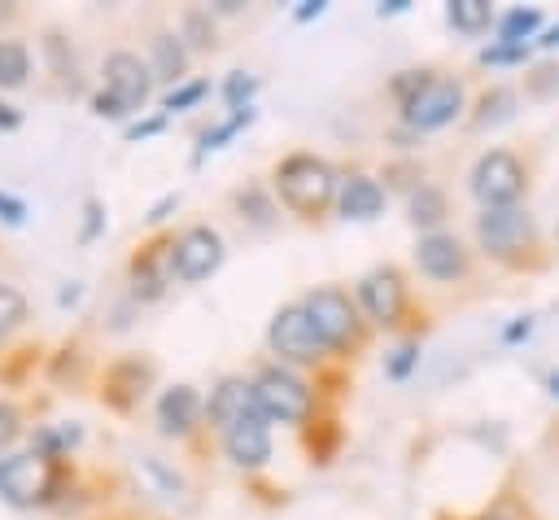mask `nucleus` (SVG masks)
<instances>
[{"instance_id":"nucleus-11","label":"nucleus","mask_w":559,"mask_h":520,"mask_svg":"<svg viewBox=\"0 0 559 520\" xmlns=\"http://www.w3.org/2000/svg\"><path fill=\"white\" fill-rule=\"evenodd\" d=\"M100 87H105L127 114H140V109L148 105V96H153V70H148V61H140V52L114 48V52H105Z\"/></svg>"},{"instance_id":"nucleus-43","label":"nucleus","mask_w":559,"mask_h":520,"mask_svg":"<svg viewBox=\"0 0 559 520\" xmlns=\"http://www.w3.org/2000/svg\"><path fill=\"white\" fill-rule=\"evenodd\" d=\"M0 127H4V131H13V127H22V114H17L13 105H0Z\"/></svg>"},{"instance_id":"nucleus-13","label":"nucleus","mask_w":559,"mask_h":520,"mask_svg":"<svg viewBox=\"0 0 559 520\" xmlns=\"http://www.w3.org/2000/svg\"><path fill=\"white\" fill-rule=\"evenodd\" d=\"M127 284H131V302H162L166 288L175 284L170 271V236H157L148 245H140L127 262Z\"/></svg>"},{"instance_id":"nucleus-44","label":"nucleus","mask_w":559,"mask_h":520,"mask_svg":"<svg viewBox=\"0 0 559 520\" xmlns=\"http://www.w3.org/2000/svg\"><path fill=\"white\" fill-rule=\"evenodd\" d=\"M542 48H559V26H550V31H542V39H537Z\"/></svg>"},{"instance_id":"nucleus-38","label":"nucleus","mask_w":559,"mask_h":520,"mask_svg":"<svg viewBox=\"0 0 559 520\" xmlns=\"http://www.w3.org/2000/svg\"><path fill=\"white\" fill-rule=\"evenodd\" d=\"M0 218H4L9 227H22V223H26V201H17V197L0 192Z\"/></svg>"},{"instance_id":"nucleus-34","label":"nucleus","mask_w":559,"mask_h":520,"mask_svg":"<svg viewBox=\"0 0 559 520\" xmlns=\"http://www.w3.org/2000/svg\"><path fill=\"white\" fill-rule=\"evenodd\" d=\"M100 232H105V205H100L96 197H87V201H83V232H79V240L92 245Z\"/></svg>"},{"instance_id":"nucleus-17","label":"nucleus","mask_w":559,"mask_h":520,"mask_svg":"<svg viewBox=\"0 0 559 520\" xmlns=\"http://www.w3.org/2000/svg\"><path fill=\"white\" fill-rule=\"evenodd\" d=\"M201 411H205V398L192 385L162 389V398H157V428H162V437H175V441L192 437L201 428Z\"/></svg>"},{"instance_id":"nucleus-16","label":"nucleus","mask_w":559,"mask_h":520,"mask_svg":"<svg viewBox=\"0 0 559 520\" xmlns=\"http://www.w3.org/2000/svg\"><path fill=\"white\" fill-rule=\"evenodd\" d=\"M389 205V192L376 175L367 170H354V175H341V188H336V214L345 223H371L380 218Z\"/></svg>"},{"instance_id":"nucleus-46","label":"nucleus","mask_w":559,"mask_h":520,"mask_svg":"<svg viewBox=\"0 0 559 520\" xmlns=\"http://www.w3.org/2000/svg\"><path fill=\"white\" fill-rule=\"evenodd\" d=\"M546 385H550V393L559 398V371H550V376H546Z\"/></svg>"},{"instance_id":"nucleus-14","label":"nucleus","mask_w":559,"mask_h":520,"mask_svg":"<svg viewBox=\"0 0 559 520\" xmlns=\"http://www.w3.org/2000/svg\"><path fill=\"white\" fill-rule=\"evenodd\" d=\"M218 441L240 472H258L271 463V419L262 411H249L245 419H236L227 433H218Z\"/></svg>"},{"instance_id":"nucleus-29","label":"nucleus","mask_w":559,"mask_h":520,"mask_svg":"<svg viewBox=\"0 0 559 520\" xmlns=\"http://www.w3.org/2000/svg\"><path fill=\"white\" fill-rule=\"evenodd\" d=\"M258 96V74H245V70H231L223 79V105L236 114V109H249Z\"/></svg>"},{"instance_id":"nucleus-40","label":"nucleus","mask_w":559,"mask_h":520,"mask_svg":"<svg viewBox=\"0 0 559 520\" xmlns=\"http://www.w3.org/2000/svg\"><path fill=\"white\" fill-rule=\"evenodd\" d=\"M328 13V0H301L297 9H293V22H314V17H323Z\"/></svg>"},{"instance_id":"nucleus-7","label":"nucleus","mask_w":559,"mask_h":520,"mask_svg":"<svg viewBox=\"0 0 559 520\" xmlns=\"http://www.w3.org/2000/svg\"><path fill=\"white\" fill-rule=\"evenodd\" d=\"M354 302H358L367 328H397L406 319V310H411V284H406V275L397 267L384 262V267H371L358 280Z\"/></svg>"},{"instance_id":"nucleus-31","label":"nucleus","mask_w":559,"mask_h":520,"mask_svg":"<svg viewBox=\"0 0 559 520\" xmlns=\"http://www.w3.org/2000/svg\"><path fill=\"white\" fill-rule=\"evenodd\" d=\"M415 363H419V341L411 336V341H402V345L384 358V376H389V380H406V376L415 371Z\"/></svg>"},{"instance_id":"nucleus-30","label":"nucleus","mask_w":559,"mask_h":520,"mask_svg":"<svg viewBox=\"0 0 559 520\" xmlns=\"http://www.w3.org/2000/svg\"><path fill=\"white\" fill-rule=\"evenodd\" d=\"M432 74H437V70H428V66H419V70H397V74L389 79V96L397 101V109H402V105H406V101H411V96H415Z\"/></svg>"},{"instance_id":"nucleus-15","label":"nucleus","mask_w":559,"mask_h":520,"mask_svg":"<svg viewBox=\"0 0 559 520\" xmlns=\"http://www.w3.org/2000/svg\"><path fill=\"white\" fill-rule=\"evenodd\" d=\"M249 411H258V398H253V380L245 376H223L210 398H205V411H201V424L214 428V433H227L236 419H245Z\"/></svg>"},{"instance_id":"nucleus-1","label":"nucleus","mask_w":559,"mask_h":520,"mask_svg":"<svg viewBox=\"0 0 559 520\" xmlns=\"http://www.w3.org/2000/svg\"><path fill=\"white\" fill-rule=\"evenodd\" d=\"M336 188H341V170L319 153H288L271 170L275 201L284 210H293L297 218H319L323 210H332Z\"/></svg>"},{"instance_id":"nucleus-33","label":"nucleus","mask_w":559,"mask_h":520,"mask_svg":"<svg viewBox=\"0 0 559 520\" xmlns=\"http://www.w3.org/2000/svg\"><path fill=\"white\" fill-rule=\"evenodd\" d=\"M480 66H520V61H528V44H489V48H480V57H476Z\"/></svg>"},{"instance_id":"nucleus-12","label":"nucleus","mask_w":559,"mask_h":520,"mask_svg":"<svg viewBox=\"0 0 559 520\" xmlns=\"http://www.w3.org/2000/svg\"><path fill=\"white\" fill-rule=\"evenodd\" d=\"M415 267L432 280V284H459L472 275V249L454 236V232H428L415 240Z\"/></svg>"},{"instance_id":"nucleus-28","label":"nucleus","mask_w":559,"mask_h":520,"mask_svg":"<svg viewBox=\"0 0 559 520\" xmlns=\"http://www.w3.org/2000/svg\"><path fill=\"white\" fill-rule=\"evenodd\" d=\"M205 96H210V79H183V83H175V87L162 96V114L170 118V114H179V109L201 105Z\"/></svg>"},{"instance_id":"nucleus-35","label":"nucleus","mask_w":559,"mask_h":520,"mask_svg":"<svg viewBox=\"0 0 559 520\" xmlns=\"http://www.w3.org/2000/svg\"><path fill=\"white\" fill-rule=\"evenodd\" d=\"M87 105H92V114H96V118H109V122H122V118H131V114H127V109H122V105H118V101H114L105 87H96V92L87 96Z\"/></svg>"},{"instance_id":"nucleus-4","label":"nucleus","mask_w":559,"mask_h":520,"mask_svg":"<svg viewBox=\"0 0 559 520\" xmlns=\"http://www.w3.org/2000/svg\"><path fill=\"white\" fill-rule=\"evenodd\" d=\"M61 481H66L61 459H44L35 450L0 459V498L9 507H48L61 494Z\"/></svg>"},{"instance_id":"nucleus-37","label":"nucleus","mask_w":559,"mask_h":520,"mask_svg":"<svg viewBox=\"0 0 559 520\" xmlns=\"http://www.w3.org/2000/svg\"><path fill=\"white\" fill-rule=\"evenodd\" d=\"M157 131H166V114H157V118H140V122H127V140H148V135H157Z\"/></svg>"},{"instance_id":"nucleus-32","label":"nucleus","mask_w":559,"mask_h":520,"mask_svg":"<svg viewBox=\"0 0 559 520\" xmlns=\"http://www.w3.org/2000/svg\"><path fill=\"white\" fill-rule=\"evenodd\" d=\"M22 319H26V297L13 284H0V336L13 332Z\"/></svg>"},{"instance_id":"nucleus-20","label":"nucleus","mask_w":559,"mask_h":520,"mask_svg":"<svg viewBox=\"0 0 559 520\" xmlns=\"http://www.w3.org/2000/svg\"><path fill=\"white\" fill-rule=\"evenodd\" d=\"M445 214H450V205H445V192H441L437 184L419 179V184L411 188V197H406V218H411V227H415L419 236H428V232H441Z\"/></svg>"},{"instance_id":"nucleus-3","label":"nucleus","mask_w":559,"mask_h":520,"mask_svg":"<svg viewBox=\"0 0 559 520\" xmlns=\"http://www.w3.org/2000/svg\"><path fill=\"white\" fill-rule=\"evenodd\" d=\"M253 398H258V411H262L271 424L306 428L310 415H314V389H310V380H306L297 367H284V363L258 367V376H253Z\"/></svg>"},{"instance_id":"nucleus-36","label":"nucleus","mask_w":559,"mask_h":520,"mask_svg":"<svg viewBox=\"0 0 559 520\" xmlns=\"http://www.w3.org/2000/svg\"><path fill=\"white\" fill-rule=\"evenodd\" d=\"M17 433H22V415H17V406H13V402H0V450L13 446Z\"/></svg>"},{"instance_id":"nucleus-45","label":"nucleus","mask_w":559,"mask_h":520,"mask_svg":"<svg viewBox=\"0 0 559 520\" xmlns=\"http://www.w3.org/2000/svg\"><path fill=\"white\" fill-rule=\"evenodd\" d=\"M214 9H218V13H240V0H218Z\"/></svg>"},{"instance_id":"nucleus-42","label":"nucleus","mask_w":559,"mask_h":520,"mask_svg":"<svg viewBox=\"0 0 559 520\" xmlns=\"http://www.w3.org/2000/svg\"><path fill=\"white\" fill-rule=\"evenodd\" d=\"M406 9H411V0H380V4H376L380 17H397V13H406Z\"/></svg>"},{"instance_id":"nucleus-41","label":"nucleus","mask_w":559,"mask_h":520,"mask_svg":"<svg viewBox=\"0 0 559 520\" xmlns=\"http://www.w3.org/2000/svg\"><path fill=\"white\" fill-rule=\"evenodd\" d=\"M528 332H533V319H528V315H520V319H511V323L502 328V341H507V345H515V341H524Z\"/></svg>"},{"instance_id":"nucleus-23","label":"nucleus","mask_w":559,"mask_h":520,"mask_svg":"<svg viewBox=\"0 0 559 520\" xmlns=\"http://www.w3.org/2000/svg\"><path fill=\"white\" fill-rule=\"evenodd\" d=\"M31 79V52L22 39H0V87H22Z\"/></svg>"},{"instance_id":"nucleus-19","label":"nucleus","mask_w":559,"mask_h":520,"mask_svg":"<svg viewBox=\"0 0 559 520\" xmlns=\"http://www.w3.org/2000/svg\"><path fill=\"white\" fill-rule=\"evenodd\" d=\"M188 61H192V52H188V44H183L179 31H153V39H148V70H153V83H170V87L183 83Z\"/></svg>"},{"instance_id":"nucleus-27","label":"nucleus","mask_w":559,"mask_h":520,"mask_svg":"<svg viewBox=\"0 0 559 520\" xmlns=\"http://www.w3.org/2000/svg\"><path fill=\"white\" fill-rule=\"evenodd\" d=\"M253 118H258V109L249 105V109H236V114H227V118H223V122H214L210 131H201V149H197V162H201L205 153L223 149V144H227V140H231L236 131H245V127H249Z\"/></svg>"},{"instance_id":"nucleus-18","label":"nucleus","mask_w":559,"mask_h":520,"mask_svg":"<svg viewBox=\"0 0 559 520\" xmlns=\"http://www.w3.org/2000/svg\"><path fill=\"white\" fill-rule=\"evenodd\" d=\"M148 380H153V363H148V358H122V363H114V367L105 371V393H100V398H105L114 411H131V406L144 398Z\"/></svg>"},{"instance_id":"nucleus-8","label":"nucleus","mask_w":559,"mask_h":520,"mask_svg":"<svg viewBox=\"0 0 559 520\" xmlns=\"http://www.w3.org/2000/svg\"><path fill=\"white\" fill-rule=\"evenodd\" d=\"M463 109H467L463 79H454V74H432V79L402 105V122H406L415 135H428V131L450 127Z\"/></svg>"},{"instance_id":"nucleus-21","label":"nucleus","mask_w":559,"mask_h":520,"mask_svg":"<svg viewBox=\"0 0 559 520\" xmlns=\"http://www.w3.org/2000/svg\"><path fill=\"white\" fill-rule=\"evenodd\" d=\"M231 205H236L240 223H249V227H258V232H271V227H275L280 201H275L271 188H262V184H245V188L231 192Z\"/></svg>"},{"instance_id":"nucleus-10","label":"nucleus","mask_w":559,"mask_h":520,"mask_svg":"<svg viewBox=\"0 0 559 520\" xmlns=\"http://www.w3.org/2000/svg\"><path fill=\"white\" fill-rule=\"evenodd\" d=\"M476 240L498 262H520V253L533 245V218L524 205H498L476 214Z\"/></svg>"},{"instance_id":"nucleus-47","label":"nucleus","mask_w":559,"mask_h":520,"mask_svg":"<svg viewBox=\"0 0 559 520\" xmlns=\"http://www.w3.org/2000/svg\"><path fill=\"white\" fill-rule=\"evenodd\" d=\"M480 520H507V516H480Z\"/></svg>"},{"instance_id":"nucleus-5","label":"nucleus","mask_w":559,"mask_h":520,"mask_svg":"<svg viewBox=\"0 0 559 520\" xmlns=\"http://www.w3.org/2000/svg\"><path fill=\"white\" fill-rule=\"evenodd\" d=\"M266 350L284 367H319L328 358V350H323V341H319V332H314V323H310V315H306L301 302H288V306H280L271 315V323H266Z\"/></svg>"},{"instance_id":"nucleus-26","label":"nucleus","mask_w":559,"mask_h":520,"mask_svg":"<svg viewBox=\"0 0 559 520\" xmlns=\"http://www.w3.org/2000/svg\"><path fill=\"white\" fill-rule=\"evenodd\" d=\"M515 114V92L511 87H493L476 101V114H472V127H498Z\"/></svg>"},{"instance_id":"nucleus-25","label":"nucleus","mask_w":559,"mask_h":520,"mask_svg":"<svg viewBox=\"0 0 559 520\" xmlns=\"http://www.w3.org/2000/svg\"><path fill=\"white\" fill-rule=\"evenodd\" d=\"M179 35H183L188 52H210L214 48V13L210 9H183Z\"/></svg>"},{"instance_id":"nucleus-2","label":"nucleus","mask_w":559,"mask_h":520,"mask_svg":"<svg viewBox=\"0 0 559 520\" xmlns=\"http://www.w3.org/2000/svg\"><path fill=\"white\" fill-rule=\"evenodd\" d=\"M301 306H306V315H310V323H314V332H319V341H323L328 354L349 358L354 350H362L367 319H362L354 293H345L341 284H314L301 297Z\"/></svg>"},{"instance_id":"nucleus-22","label":"nucleus","mask_w":559,"mask_h":520,"mask_svg":"<svg viewBox=\"0 0 559 520\" xmlns=\"http://www.w3.org/2000/svg\"><path fill=\"white\" fill-rule=\"evenodd\" d=\"M445 22L463 35H485L493 26V4L489 0H450L445 4Z\"/></svg>"},{"instance_id":"nucleus-24","label":"nucleus","mask_w":559,"mask_h":520,"mask_svg":"<svg viewBox=\"0 0 559 520\" xmlns=\"http://www.w3.org/2000/svg\"><path fill=\"white\" fill-rule=\"evenodd\" d=\"M542 31V13L537 9H511L498 17V44H528Z\"/></svg>"},{"instance_id":"nucleus-39","label":"nucleus","mask_w":559,"mask_h":520,"mask_svg":"<svg viewBox=\"0 0 559 520\" xmlns=\"http://www.w3.org/2000/svg\"><path fill=\"white\" fill-rule=\"evenodd\" d=\"M170 210H179V192H166V197L148 210V227H162V223L170 218Z\"/></svg>"},{"instance_id":"nucleus-6","label":"nucleus","mask_w":559,"mask_h":520,"mask_svg":"<svg viewBox=\"0 0 559 520\" xmlns=\"http://www.w3.org/2000/svg\"><path fill=\"white\" fill-rule=\"evenodd\" d=\"M472 197L480 201V210H498V205H520L524 188H528V166L511 153V149H489L476 157L472 175H467Z\"/></svg>"},{"instance_id":"nucleus-9","label":"nucleus","mask_w":559,"mask_h":520,"mask_svg":"<svg viewBox=\"0 0 559 520\" xmlns=\"http://www.w3.org/2000/svg\"><path fill=\"white\" fill-rule=\"evenodd\" d=\"M227 258V245L218 236V227L210 223H188L170 236V271L179 284H201L210 280Z\"/></svg>"}]
</instances>
